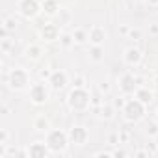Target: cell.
<instances>
[{"label":"cell","instance_id":"29","mask_svg":"<svg viewBox=\"0 0 158 158\" xmlns=\"http://www.w3.org/2000/svg\"><path fill=\"white\" fill-rule=\"evenodd\" d=\"M39 2H43V0H39Z\"/></svg>","mask_w":158,"mask_h":158},{"label":"cell","instance_id":"1","mask_svg":"<svg viewBox=\"0 0 158 158\" xmlns=\"http://www.w3.org/2000/svg\"><path fill=\"white\" fill-rule=\"evenodd\" d=\"M67 102H69V108H71V110L84 112V110H88L91 99H89V93H88L84 88H74V89L69 93Z\"/></svg>","mask_w":158,"mask_h":158},{"label":"cell","instance_id":"22","mask_svg":"<svg viewBox=\"0 0 158 158\" xmlns=\"http://www.w3.org/2000/svg\"><path fill=\"white\" fill-rule=\"evenodd\" d=\"M112 112H114V110H112V106H106V108H102V110H101V115H102V117H106V119H110V117H112Z\"/></svg>","mask_w":158,"mask_h":158},{"label":"cell","instance_id":"2","mask_svg":"<svg viewBox=\"0 0 158 158\" xmlns=\"http://www.w3.org/2000/svg\"><path fill=\"white\" fill-rule=\"evenodd\" d=\"M28 84H30V74H28V71L23 69V67L13 69V71L10 73V76H8V86H10L11 89H15V91L26 89Z\"/></svg>","mask_w":158,"mask_h":158},{"label":"cell","instance_id":"17","mask_svg":"<svg viewBox=\"0 0 158 158\" xmlns=\"http://www.w3.org/2000/svg\"><path fill=\"white\" fill-rule=\"evenodd\" d=\"M34 128L35 130H48V121L45 115H37L35 121H34Z\"/></svg>","mask_w":158,"mask_h":158},{"label":"cell","instance_id":"21","mask_svg":"<svg viewBox=\"0 0 158 158\" xmlns=\"http://www.w3.org/2000/svg\"><path fill=\"white\" fill-rule=\"evenodd\" d=\"M73 37H74L76 43H84V41H86V32H84V30H76V32L73 34Z\"/></svg>","mask_w":158,"mask_h":158},{"label":"cell","instance_id":"24","mask_svg":"<svg viewBox=\"0 0 158 158\" xmlns=\"http://www.w3.org/2000/svg\"><path fill=\"white\" fill-rule=\"evenodd\" d=\"M130 37L132 39H139L141 37V32L139 30H130Z\"/></svg>","mask_w":158,"mask_h":158},{"label":"cell","instance_id":"10","mask_svg":"<svg viewBox=\"0 0 158 158\" xmlns=\"http://www.w3.org/2000/svg\"><path fill=\"white\" fill-rule=\"evenodd\" d=\"M48 84L54 89H63L67 86V73L65 71H54L48 78Z\"/></svg>","mask_w":158,"mask_h":158},{"label":"cell","instance_id":"14","mask_svg":"<svg viewBox=\"0 0 158 158\" xmlns=\"http://www.w3.org/2000/svg\"><path fill=\"white\" fill-rule=\"evenodd\" d=\"M41 10L48 15H54L58 10H60V4H58V0H43L41 2Z\"/></svg>","mask_w":158,"mask_h":158},{"label":"cell","instance_id":"9","mask_svg":"<svg viewBox=\"0 0 158 158\" xmlns=\"http://www.w3.org/2000/svg\"><path fill=\"white\" fill-rule=\"evenodd\" d=\"M69 139L74 145H84L86 139H88V130L84 127H73L71 132H69Z\"/></svg>","mask_w":158,"mask_h":158},{"label":"cell","instance_id":"13","mask_svg":"<svg viewBox=\"0 0 158 158\" xmlns=\"http://www.w3.org/2000/svg\"><path fill=\"white\" fill-rule=\"evenodd\" d=\"M89 41L93 43V45H102L104 43V39H106V30L102 28V26H93L91 30H89Z\"/></svg>","mask_w":158,"mask_h":158},{"label":"cell","instance_id":"23","mask_svg":"<svg viewBox=\"0 0 158 158\" xmlns=\"http://www.w3.org/2000/svg\"><path fill=\"white\" fill-rule=\"evenodd\" d=\"M147 134H158V128H156V125H152V123H151V125L147 127Z\"/></svg>","mask_w":158,"mask_h":158},{"label":"cell","instance_id":"26","mask_svg":"<svg viewBox=\"0 0 158 158\" xmlns=\"http://www.w3.org/2000/svg\"><path fill=\"white\" fill-rule=\"evenodd\" d=\"M147 2H149L151 6H158V0H147Z\"/></svg>","mask_w":158,"mask_h":158},{"label":"cell","instance_id":"4","mask_svg":"<svg viewBox=\"0 0 158 158\" xmlns=\"http://www.w3.org/2000/svg\"><path fill=\"white\" fill-rule=\"evenodd\" d=\"M69 143V136L63 130H50L47 136V145L52 152H63L67 149Z\"/></svg>","mask_w":158,"mask_h":158},{"label":"cell","instance_id":"7","mask_svg":"<svg viewBox=\"0 0 158 158\" xmlns=\"http://www.w3.org/2000/svg\"><path fill=\"white\" fill-rule=\"evenodd\" d=\"M119 89H121L123 93H127V95L136 91V78H134L132 73H125V74L119 78Z\"/></svg>","mask_w":158,"mask_h":158},{"label":"cell","instance_id":"11","mask_svg":"<svg viewBox=\"0 0 158 158\" xmlns=\"http://www.w3.org/2000/svg\"><path fill=\"white\" fill-rule=\"evenodd\" d=\"M123 60H125V63H128V65H138V63L141 61V50L136 48V47H130V48L125 50Z\"/></svg>","mask_w":158,"mask_h":158},{"label":"cell","instance_id":"30","mask_svg":"<svg viewBox=\"0 0 158 158\" xmlns=\"http://www.w3.org/2000/svg\"><path fill=\"white\" fill-rule=\"evenodd\" d=\"M156 115H158V112H156Z\"/></svg>","mask_w":158,"mask_h":158},{"label":"cell","instance_id":"18","mask_svg":"<svg viewBox=\"0 0 158 158\" xmlns=\"http://www.w3.org/2000/svg\"><path fill=\"white\" fill-rule=\"evenodd\" d=\"M15 26H17L15 19H11V17H6V21H4V26H2V34L6 35L8 32H13V30H15Z\"/></svg>","mask_w":158,"mask_h":158},{"label":"cell","instance_id":"8","mask_svg":"<svg viewBox=\"0 0 158 158\" xmlns=\"http://www.w3.org/2000/svg\"><path fill=\"white\" fill-rule=\"evenodd\" d=\"M48 152H50V149L43 141H35L28 147V156H32V158H45V156H48Z\"/></svg>","mask_w":158,"mask_h":158},{"label":"cell","instance_id":"19","mask_svg":"<svg viewBox=\"0 0 158 158\" xmlns=\"http://www.w3.org/2000/svg\"><path fill=\"white\" fill-rule=\"evenodd\" d=\"M26 56L32 58V60H37V58L41 56V48H39L37 45H30V47L26 48Z\"/></svg>","mask_w":158,"mask_h":158},{"label":"cell","instance_id":"28","mask_svg":"<svg viewBox=\"0 0 158 158\" xmlns=\"http://www.w3.org/2000/svg\"><path fill=\"white\" fill-rule=\"evenodd\" d=\"M154 143H156V147H158V134H156V141H154Z\"/></svg>","mask_w":158,"mask_h":158},{"label":"cell","instance_id":"6","mask_svg":"<svg viewBox=\"0 0 158 158\" xmlns=\"http://www.w3.org/2000/svg\"><path fill=\"white\" fill-rule=\"evenodd\" d=\"M48 99V91L45 88V84H34L30 88V101L34 104H45Z\"/></svg>","mask_w":158,"mask_h":158},{"label":"cell","instance_id":"25","mask_svg":"<svg viewBox=\"0 0 158 158\" xmlns=\"http://www.w3.org/2000/svg\"><path fill=\"white\" fill-rule=\"evenodd\" d=\"M8 48H10V39H4V41H2V50L6 52Z\"/></svg>","mask_w":158,"mask_h":158},{"label":"cell","instance_id":"16","mask_svg":"<svg viewBox=\"0 0 158 158\" xmlns=\"http://www.w3.org/2000/svg\"><path fill=\"white\" fill-rule=\"evenodd\" d=\"M89 58H91L93 61H102V58H104L102 47H101V45H93V47L89 48Z\"/></svg>","mask_w":158,"mask_h":158},{"label":"cell","instance_id":"3","mask_svg":"<svg viewBox=\"0 0 158 158\" xmlns=\"http://www.w3.org/2000/svg\"><path fill=\"white\" fill-rule=\"evenodd\" d=\"M143 114H145V104H143L139 99L128 101V102L125 104V108H123V117H125L127 121H130V123L139 121V119L143 117Z\"/></svg>","mask_w":158,"mask_h":158},{"label":"cell","instance_id":"20","mask_svg":"<svg viewBox=\"0 0 158 158\" xmlns=\"http://www.w3.org/2000/svg\"><path fill=\"white\" fill-rule=\"evenodd\" d=\"M60 41H61V45H63V47L67 48V47H71V45L74 43V37H73V35H69V34H63Z\"/></svg>","mask_w":158,"mask_h":158},{"label":"cell","instance_id":"12","mask_svg":"<svg viewBox=\"0 0 158 158\" xmlns=\"http://www.w3.org/2000/svg\"><path fill=\"white\" fill-rule=\"evenodd\" d=\"M58 35H60V28L56 24H52V23H47L41 28V37L45 41H54V39H58Z\"/></svg>","mask_w":158,"mask_h":158},{"label":"cell","instance_id":"5","mask_svg":"<svg viewBox=\"0 0 158 158\" xmlns=\"http://www.w3.org/2000/svg\"><path fill=\"white\" fill-rule=\"evenodd\" d=\"M17 11L24 19H34L41 11V2L39 0H19L17 2Z\"/></svg>","mask_w":158,"mask_h":158},{"label":"cell","instance_id":"27","mask_svg":"<svg viewBox=\"0 0 158 158\" xmlns=\"http://www.w3.org/2000/svg\"><path fill=\"white\" fill-rule=\"evenodd\" d=\"M154 84H156V89H158V76H156V80H154Z\"/></svg>","mask_w":158,"mask_h":158},{"label":"cell","instance_id":"15","mask_svg":"<svg viewBox=\"0 0 158 158\" xmlns=\"http://www.w3.org/2000/svg\"><path fill=\"white\" fill-rule=\"evenodd\" d=\"M136 99H139L143 104H147V102L152 101V93L149 89H145V88H139V89H136Z\"/></svg>","mask_w":158,"mask_h":158}]
</instances>
